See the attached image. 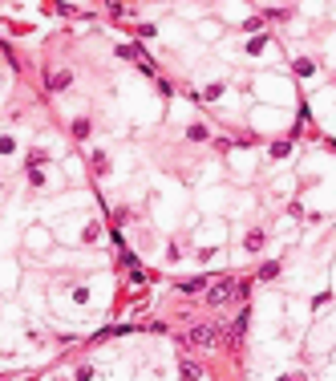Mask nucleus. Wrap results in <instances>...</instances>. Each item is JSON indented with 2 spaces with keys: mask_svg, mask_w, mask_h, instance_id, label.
Here are the masks:
<instances>
[{
  "mask_svg": "<svg viewBox=\"0 0 336 381\" xmlns=\"http://www.w3.org/2000/svg\"><path fill=\"white\" fill-rule=\"evenodd\" d=\"M49 86H53V89H65V86H69V73H57L53 81H49Z\"/></svg>",
  "mask_w": 336,
  "mask_h": 381,
  "instance_id": "obj_3",
  "label": "nucleus"
},
{
  "mask_svg": "<svg viewBox=\"0 0 336 381\" xmlns=\"http://www.w3.org/2000/svg\"><path fill=\"white\" fill-rule=\"evenodd\" d=\"M231 296H243V288H239V284H231V280H223V284L207 288V304H227Z\"/></svg>",
  "mask_w": 336,
  "mask_h": 381,
  "instance_id": "obj_1",
  "label": "nucleus"
},
{
  "mask_svg": "<svg viewBox=\"0 0 336 381\" xmlns=\"http://www.w3.org/2000/svg\"><path fill=\"white\" fill-rule=\"evenodd\" d=\"M215 337H219V328H195V333H191V341H195V345H211Z\"/></svg>",
  "mask_w": 336,
  "mask_h": 381,
  "instance_id": "obj_2",
  "label": "nucleus"
}]
</instances>
